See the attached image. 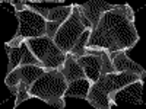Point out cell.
<instances>
[{
    "label": "cell",
    "mask_w": 146,
    "mask_h": 109,
    "mask_svg": "<svg viewBox=\"0 0 146 109\" xmlns=\"http://www.w3.org/2000/svg\"><path fill=\"white\" fill-rule=\"evenodd\" d=\"M139 42V33L135 26L133 9L126 5H117L115 9L102 15L96 28L91 32L85 45L86 53H115L127 51Z\"/></svg>",
    "instance_id": "cell-1"
},
{
    "label": "cell",
    "mask_w": 146,
    "mask_h": 109,
    "mask_svg": "<svg viewBox=\"0 0 146 109\" xmlns=\"http://www.w3.org/2000/svg\"><path fill=\"white\" fill-rule=\"evenodd\" d=\"M139 79L143 77L130 71H115L101 74L98 80L92 83L91 90L86 96V102L95 109H111L115 106L113 102V96L115 95V92Z\"/></svg>",
    "instance_id": "cell-2"
},
{
    "label": "cell",
    "mask_w": 146,
    "mask_h": 109,
    "mask_svg": "<svg viewBox=\"0 0 146 109\" xmlns=\"http://www.w3.org/2000/svg\"><path fill=\"white\" fill-rule=\"evenodd\" d=\"M66 89H67V81L62 71L58 68L45 70L31 86L29 96L40 99L50 106L64 109L66 108V98H64Z\"/></svg>",
    "instance_id": "cell-3"
},
{
    "label": "cell",
    "mask_w": 146,
    "mask_h": 109,
    "mask_svg": "<svg viewBox=\"0 0 146 109\" xmlns=\"http://www.w3.org/2000/svg\"><path fill=\"white\" fill-rule=\"evenodd\" d=\"M15 15L19 20V28L15 36L10 41H7L5 45L9 47H18L22 42L31 38H40V36H45L47 33V20L44 16H41L38 12L35 10L34 6L27 3V7L23 10L15 12Z\"/></svg>",
    "instance_id": "cell-4"
},
{
    "label": "cell",
    "mask_w": 146,
    "mask_h": 109,
    "mask_svg": "<svg viewBox=\"0 0 146 109\" xmlns=\"http://www.w3.org/2000/svg\"><path fill=\"white\" fill-rule=\"evenodd\" d=\"M45 70L47 68L41 66H21L6 74L5 84L16 96L15 108H18L22 102L31 99V96H29L31 86Z\"/></svg>",
    "instance_id": "cell-5"
},
{
    "label": "cell",
    "mask_w": 146,
    "mask_h": 109,
    "mask_svg": "<svg viewBox=\"0 0 146 109\" xmlns=\"http://www.w3.org/2000/svg\"><path fill=\"white\" fill-rule=\"evenodd\" d=\"M27 44L31 48V51L34 53V55L40 60L42 67H45L47 70H57L66 61L67 54H64L54 44V39L48 38V36L27 39Z\"/></svg>",
    "instance_id": "cell-6"
},
{
    "label": "cell",
    "mask_w": 146,
    "mask_h": 109,
    "mask_svg": "<svg viewBox=\"0 0 146 109\" xmlns=\"http://www.w3.org/2000/svg\"><path fill=\"white\" fill-rule=\"evenodd\" d=\"M88 28L83 25L82 15L79 10V5L73 6V12L69 16V19L63 23L60 29L57 31L54 36V44L62 50L64 54H69L72 48L76 45V42L80 39V36Z\"/></svg>",
    "instance_id": "cell-7"
},
{
    "label": "cell",
    "mask_w": 146,
    "mask_h": 109,
    "mask_svg": "<svg viewBox=\"0 0 146 109\" xmlns=\"http://www.w3.org/2000/svg\"><path fill=\"white\" fill-rule=\"evenodd\" d=\"M78 63L85 71L86 76L92 83H95L100 79L101 74L107 73H115V68L113 67V63L110 60L108 53L100 51V53H86L82 57H76Z\"/></svg>",
    "instance_id": "cell-8"
},
{
    "label": "cell",
    "mask_w": 146,
    "mask_h": 109,
    "mask_svg": "<svg viewBox=\"0 0 146 109\" xmlns=\"http://www.w3.org/2000/svg\"><path fill=\"white\" fill-rule=\"evenodd\" d=\"M115 7H117V5H111L108 2H104V0H91V2L79 5L83 25L88 29L94 31L96 28V25H98V22L101 20L102 15Z\"/></svg>",
    "instance_id": "cell-9"
},
{
    "label": "cell",
    "mask_w": 146,
    "mask_h": 109,
    "mask_svg": "<svg viewBox=\"0 0 146 109\" xmlns=\"http://www.w3.org/2000/svg\"><path fill=\"white\" fill-rule=\"evenodd\" d=\"M6 53H7V58H9V66H7V73L15 70L21 66H41L40 60L34 55V53L31 51V48L28 47L27 41L22 42L18 47H9L5 45ZM45 68V67H44Z\"/></svg>",
    "instance_id": "cell-10"
},
{
    "label": "cell",
    "mask_w": 146,
    "mask_h": 109,
    "mask_svg": "<svg viewBox=\"0 0 146 109\" xmlns=\"http://www.w3.org/2000/svg\"><path fill=\"white\" fill-rule=\"evenodd\" d=\"M113 102H114L115 106L120 102L142 105L143 103V79H139L133 83H129L124 87L117 90L115 95L113 96Z\"/></svg>",
    "instance_id": "cell-11"
},
{
    "label": "cell",
    "mask_w": 146,
    "mask_h": 109,
    "mask_svg": "<svg viewBox=\"0 0 146 109\" xmlns=\"http://www.w3.org/2000/svg\"><path fill=\"white\" fill-rule=\"evenodd\" d=\"M110 60L113 63V67L115 68L117 73L120 71H130V73H136L140 77H145L146 71L142 66H139L137 63L131 61L129 58V55L126 54V51H115V53H108Z\"/></svg>",
    "instance_id": "cell-12"
},
{
    "label": "cell",
    "mask_w": 146,
    "mask_h": 109,
    "mask_svg": "<svg viewBox=\"0 0 146 109\" xmlns=\"http://www.w3.org/2000/svg\"><path fill=\"white\" fill-rule=\"evenodd\" d=\"M73 6L75 5H69V6H57L53 9H45V7H35V10L38 12L41 16H44V19L47 22H53V23H63L69 19V16L73 12Z\"/></svg>",
    "instance_id": "cell-13"
},
{
    "label": "cell",
    "mask_w": 146,
    "mask_h": 109,
    "mask_svg": "<svg viewBox=\"0 0 146 109\" xmlns=\"http://www.w3.org/2000/svg\"><path fill=\"white\" fill-rule=\"evenodd\" d=\"M60 71L63 73V76L67 81V84L73 80H78V79H82V77H86L85 76V71L83 68L80 67V64L78 63V60L75 55H72V54H67L66 55V61L64 64L58 68Z\"/></svg>",
    "instance_id": "cell-14"
},
{
    "label": "cell",
    "mask_w": 146,
    "mask_h": 109,
    "mask_svg": "<svg viewBox=\"0 0 146 109\" xmlns=\"http://www.w3.org/2000/svg\"><path fill=\"white\" fill-rule=\"evenodd\" d=\"M92 81L88 77H82L78 80H73L67 84V89L64 92V98H78V99H85L91 90Z\"/></svg>",
    "instance_id": "cell-15"
},
{
    "label": "cell",
    "mask_w": 146,
    "mask_h": 109,
    "mask_svg": "<svg viewBox=\"0 0 146 109\" xmlns=\"http://www.w3.org/2000/svg\"><path fill=\"white\" fill-rule=\"evenodd\" d=\"M91 32H92L91 29H86V31H85L83 35L80 36V39L76 42V45L72 48V51H70L69 54L75 55V57H82V55L86 54V51H85V45H86V42H88V38H89Z\"/></svg>",
    "instance_id": "cell-16"
}]
</instances>
